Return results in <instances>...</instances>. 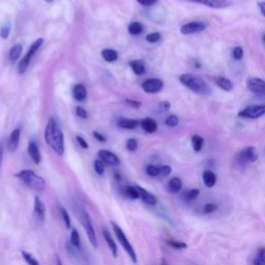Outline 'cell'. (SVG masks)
Instances as JSON below:
<instances>
[{
    "instance_id": "cell-17",
    "label": "cell",
    "mask_w": 265,
    "mask_h": 265,
    "mask_svg": "<svg viewBox=\"0 0 265 265\" xmlns=\"http://www.w3.org/2000/svg\"><path fill=\"white\" fill-rule=\"evenodd\" d=\"M27 152H28V155H29L31 160H32V162L34 164L39 165L41 163V161H42V155H41V153H40V148H39L38 144L34 142V141H30V142L28 143Z\"/></svg>"
},
{
    "instance_id": "cell-47",
    "label": "cell",
    "mask_w": 265,
    "mask_h": 265,
    "mask_svg": "<svg viewBox=\"0 0 265 265\" xmlns=\"http://www.w3.org/2000/svg\"><path fill=\"white\" fill-rule=\"evenodd\" d=\"M125 103L130 106V107L132 108H134V109H138L141 107V105H142V103L139 102V101H135V100H131V99H127L125 101Z\"/></svg>"
},
{
    "instance_id": "cell-13",
    "label": "cell",
    "mask_w": 265,
    "mask_h": 265,
    "mask_svg": "<svg viewBox=\"0 0 265 265\" xmlns=\"http://www.w3.org/2000/svg\"><path fill=\"white\" fill-rule=\"evenodd\" d=\"M189 1L199 3L211 8H217V10H220V8H226L232 4L230 0H189Z\"/></svg>"
},
{
    "instance_id": "cell-38",
    "label": "cell",
    "mask_w": 265,
    "mask_h": 265,
    "mask_svg": "<svg viewBox=\"0 0 265 265\" xmlns=\"http://www.w3.org/2000/svg\"><path fill=\"white\" fill-rule=\"evenodd\" d=\"M93 169L96 174L103 175L105 173V163L103 161H101L100 158L99 160H95L93 163Z\"/></svg>"
},
{
    "instance_id": "cell-41",
    "label": "cell",
    "mask_w": 265,
    "mask_h": 265,
    "mask_svg": "<svg viewBox=\"0 0 265 265\" xmlns=\"http://www.w3.org/2000/svg\"><path fill=\"white\" fill-rule=\"evenodd\" d=\"M137 147H138V142L136 139L131 138L127 141V149L129 150V152H135Z\"/></svg>"
},
{
    "instance_id": "cell-48",
    "label": "cell",
    "mask_w": 265,
    "mask_h": 265,
    "mask_svg": "<svg viewBox=\"0 0 265 265\" xmlns=\"http://www.w3.org/2000/svg\"><path fill=\"white\" fill-rule=\"evenodd\" d=\"M158 0H137V2L143 6H152L155 4Z\"/></svg>"
},
{
    "instance_id": "cell-26",
    "label": "cell",
    "mask_w": 265,
    "mask_h": 265,
    "mask_svg": "<svg viewBox=\"0 0 265 265\" xmlns=\"http://www.w3.org/2000/svg\"><path fill=\"white\" fill-rule=\"evenodd\" d=\"M121 191H122L123 196L131 200L139 199V193H138L136 185H126V187H123Z\"/></svg>"
},
{
    "instance_id": "cell-54",
    "label": "cell",
    "mask_w": 265,
    "mask_h": 265,
    "mask_svg": "<svg viewBox=\"0 0 265 265\" xmlns=\"http://www.w3.org/2000/svg\"><path fill=\"white\" fill-rule=\"evenodd\" d=\"M56 265H64L63 261L60 260V258H59V257H56Z\"/></svg>"
},
{
    "instance_id": "cell-5",
    "label": "cell",
    "mask_w": 265,
    "mask_h": 265,
    "mask_svg": "<svg viewBox=\"0 0 265 265\" xmlns=\"http://www.w3.org/2000/svg\"><path fill=\"white\" fill-rule=\"evenodd\" d=\"M111 225H112L113 232H114V234H115L118 243L122 246V249L125 250V252L129 255V257L131 258L132 263H137V254L135 252L134 246L132 245V243L128 240V237L125 234V232H123V230L120 228V226H118L116 223L112 222Z\"/></svg>"
},
{
    "instance_id": "cell-55",
    "label": "cell",
    "mask_w": 265,
    "mask_h": 265,
    "mask_svg": "<svg viewBox=\"0 0 265 265\" xmlns=\"http://www.w3.org/2000/svg\"><path fill=\"white\" fill-rule=\"evenodd\" d=\"M161 265H168V263H167V262H166L165 260H163V261H162V264H161Z\"/></svg>"
},
{
    "instance_id": "cell-36",
    "label": "cell",
    "mask_w": 265,
    "mask_h": 265,
    "mask_svg": "<svg viewBox=\"0 0 265 265\" xmlns=\"http://www.w3.org/2000/svg\"><path fill=\"white\" fill-rule=\"evenodd\" d=\"M59 211H60L61 219H63L64 223L66 225V228L69 229L70 228V217H69V215L67 213V210L64 206H60L59 207Z\"/></svg>"
},
{
    "instance_id": "cell-51",
    "label": "cell",
    "mask_w": 265,
    "mask_h": 265,
    "mask_svg": "<svg viewBox=\"0 0 265 265\" xmlns=\"http://www.w3.org/2000/svg\"><path fill=\"white\" fill-rule=\"evenodd\" d=\"M170 103L169 102H162L161 104H160V108L162 109V111H168V110H169L170 109Z\"/></svg>"
},
{
    "instance_id": "cell-7",
    "label": "cell",
    "mask_w": 265,
    "mask_h": 265,
    "mask_svg": "<svg viewBox=\"0 0 265 265\" xmlns=\"http://www.w3.org/2000/svg\"><path fill=\"white\" fill-rule=\"evenodd\" d=\"M257 160H258L257 149L253 146L243 148V150H241V152L237 154V155L235 157V161H236L237 165H240V166H245L248 164H252V163H255Z\"/></svg>"
},
{
    "instance_id": "cell-16",
    "label": "cell",
    "mask_w": 265,
    "mask_h": 265,
    "mask_svg": "<svg viewBox=\"0 0 265 265\" xmlns=\"http://www.w3.org/2000/svg\"><path fill=\"white\" fill-rule=\"evenodd\" d=\"M20 136H21L20 128H16L15 130H13L10 137H8V142H7V147L8 149H10V152L14 153L17 150L20 142Z\"/></svg>"
},
{
    "instance_id": "cell-56",
    "label": "cell",
    "mask_w": 265,
    "mask_h": 265,
    "mask_svg": "<svg viewBox=\"0 0 265 265\" xmlns=\"http://www.w3.org/2000/svg\"><path fill=\"white\" fill-rule=\"evenodd\" d=\"M46 1H47V2H49V3H51V2L53 1V0H46Z\"/></svg>"
},
{
    "instance_id": "cell-21",
    "label": "cell",
    "mask_w": 265,
    "mask_h": 265,
    "mask_svg": "<svg viewBox=\"0 0 265 265\" xmlns=\"http://www.w3.org/2000/svg\"><path fill=\"white\" fill-rule=\"evenodd\" d=\"M140 126L145 132H149V134H153V132H155L157 131L156 121L150 117H146L143 120H141Z\"/></svg>"
},
{
    "instance_id": "cell-29",
    "label": "cell",
    "mask_w": 265,
    "mask_h": 265,
    "mask_svg": "<svg viewBox=\"0 0 265 265\" xmlns=\"http://www.w3.org/2000/svg\"><path fill=\"white\" fill-rule=\"evenodd\" d=\"M22 45L20 44H16L10 50V60L12 63H16V61L20 58L22 54Z\"/></svg>"
},
{
    "instance_id": "cell-52",
    "label": "cell",
    "mask_w": 265,
    "mask_h": 265,
    "mask_svg": "<svg viewBox=\"0 0 265 265\" xmlns=\"http://www.w3.org/2000/svg\"><path fill=\"white\" fill-rule=\"evenodd\" d=\"M258 7H259L261 14L265 17V1L264 2H258Z\"/></svg>"
},
{
    "instance_id": "cell-40",
    "label": "cell",
    "mask_w": 265,
    "mask_h": 265,
    "mask_svg": "<svg viewBox=\"0 0 265 265\" xmlns=\"http://www.w3.org/2000/svg\"><path fill=\"white\" fill-rule=\"evenodd\" d=\"M178 122H179V119H178L177 116L170 115L169 117L166 119V126L170 127V128H174V127H176L178 125Z\"/></svg>"
},
{
    "instance_id": "cell-43",
    "label": "cell",
    "mask_w": 265,
    "mask_h": 265,
    "mask_svg": "<svg viewBox=\"0 0 265 265\" xmlns=\"http://www.w3.org/2000/svg\"><path fill=\"white\" fill-rule=\"evenodd\" d=\"M232 56L235 60H241L243 57V50L242 47H235L232 52Z\"/></svg>"
},
{
    "instance_id": "cell-9",
    "label": "cell",
    "mask_w": 265,
    "mask_h": 265,
    "mask_svg": "<svg viewBox=\"0 0 265 265\" xmlns=\"http://www.w3.org/2000/svg\"><path fill=\"white\" fill-rule=\"evenodd\" d=\"M246 88L257 95H261L265 93V81L261 78H249L245 82Z\"/></svg>"
},
{
    "instance_id": "cell-49",
    "label": "cell",
    "mask_w": 265,
    "mask_h": 265,
    "mask_svg": "<svg viewBox=\"0 0 265 265\" xmlns=\"http://www.w3.org/2000/svg\"><path fill=\"white\" fill-rule=\"evenodd\" d=\"M76 139H77V142L79 143V145H80L82 148L87 149L88 147H89V145H88V143L86 142V140L82 136H77Z\"/></svg>"
},
{
    "instance_id": "cell-57",
    "label": "cell",
    "mask_w": 265,
    "mask_h": 265,
    "mask_svg": "<svg viewBox=\"0 0 265 265\" xmlns=\"http://www.w3.org/2000/svg\"><path fill=\"white\" fill-rule=\"evenodd\" d=\"M263 42H264V44H265V34L263 35Z\"/></svg>"
},
{
    "instance_id": "cell-2",
    "label": "cell",
    "mask_w": 265,
    "mask_h": 265,
    "mask_svg": "<svg viewBox=\"0 0 265 265\" xmlns=\"http://www.w3.org/2000/svg\"><path fill=\"white\" fill-rule=\"evenodd\" d=\"M75 210L78 219L80 220V222L84 228L85 233L88 237V241L91 243V245L93 248H98L99 243H98V238H96V234H95V230L94 227L92 224V220L89 216V214L87 213V210L84 208V206H82L80 203H76L75 204Z\"/></svg>"
},
{
    "instance_id": "cell-3",
    "label": "cell",
    "mask_w": 265,
    "mask_h": 265,
    "mask_svg": "<svg viewBox=\"0 0 265 265\" xmlns=\"http://www.w3.org/2000/svg\"><path fill=\"white\" fill-rule=\"evenodd\" d=\"M179 81L185 87L201 95H209L211 93L210 87L205 82L204 79L194 74H182L179 76Z\"/></svg>"
},
{
    "instance_id": "cell-28",
    "label": "cell",
    "mask_w": 265,
    "mask_h": 265,
    "mask_svg": "<svg viewBox=\"0 0 265 265\" xmlns=\"http://www.w3.org/2000/svg\"><path fill=\"white\" fill-rule=\"evenodd\" d=\"M102 57L107 63H114L118 59V53L113 49H105L102 51Z\"/></svg>"
},
{
    "instance_id": "cell-33",
    "label": "cell",
    "mask_w": 265,
    "mask_h": 265,
    "mask_svg": "<svg viewBox=\"0 0 265 265\" xmlns=\"http://www.w3.org/2000/svg\"><path fill=\"white\" fill-rule=\"evenodd\" d=\"M200 195V191L198 189H192L183 193V199L185 201H193L195 200Z\"/></svg>"
},
{
    "instance_id": "cell-6",
    "label": "cell",
    "mask_w": 265,
    "mask_h": 265,
    "mask_svg": "<svg viewBox=\"0 0 265 265\" xmlns=\"http://www.w3.org/2000/svg\"><path fill=\"white\" fill-rule=\"evenodd\" d=\"M43 44H44V39H42V38L35 40L31 44L29 50L27 51V53H26L25 56L21 59L19 65H18V73L24 74L26 72V69H27V67H28V66L30 64V61H31V58L34 56L35 53L38 52V50L42 47Z\"/></svg>"
},
{
    "instance_id": "cell-4",
    "label": "cell",
    "mask_w": 265,
    "mask_h": 265,
    "mask_svg": "<svg viewBox=\"0 0 265 265\" xmlns=\"http://www.w3.org/2000/svg\"><path fill=\"white\" fill-rule=\"evenodd\" d=\"M16 177L19 178L25 185L35 192H42L46 189V181L34 171L25 169L16 174Z\"/></svg>"
},
{
    "instance_id": "cell-12",
    "label": "cell",
    "mask_w": 265,
    "mask_h": 265,
    "mask_svg": "<svg viewBox=\"0 0 265 265\" xmlns=\"http://www.w3.org/2000/svg\"><path fill=\"white\" fill-rule=\"evenodd\" d=\"M205 28H206L205 23L195 21V22H190L187 24H183L180 27V32L184 35H188V34L201 32L203 30H205Z\"/></svg>"
},
{
    "instance_id": "cell-30",
    "label": "cell",
    "mask_w": 265,
    "mask_h": 265,
    "mask_svg": "<svg viewBox=\"0 0 265 265\" xmlns=\"http://www.w3.org/2000/svg\"><path fill=\"white\" fill-rule=\"evenodd\" d=\"M203 145H204V139H203L201 136L194 135L192 137V146H193L194 152L200 153L203 148Z\"/></svg>"
},
{
    "instance_id": "cell-45",
    "label": "cell",
    "mask_w": 265,
    "mask_h": 265,
    "mask_svg": "<svg viewBox=\"0 0 265 265\" xmlns=\"http://www.w3.org/2000/svg\"><path fill=\"white\" fill-rule=\"evenodd\" d=\"M218 209V206L214 203H208L204 207H203V213L204 214H213Z\"/></svg>"
},
{
    "instance_id": "cell-23",
    "label": "cell",
    "mask_w": 265,
    "mask_h": 265,
    "mask_svg": "<svg viewBox=\"0 0 265 265\" xmlns=\"http://www.w3.org/2000/svg\"><path fill=\"white\" fill-rule=\"evenodd\" d=\"M181 188H182V180L179 177H177V176L172 177L169 181H168L167 189L172 194L178 193L181 190Z\"/></svg>"
},
{
    "instance_id": "cell-42",
    "label": "cell",
    "mask_w": 265,
    "mask_h": 265,
    "mask_svg": "<svg viewBox=\"0 0 265 265\" xmlns=\"http://www.w3.org/2000/svg\"><path fill=\"white\" fill-rule=\"evenodd\" d=\"M10 32H11V25L7 23L4 26H2L1 30H0V37H1L3 40H6L8 38V35H10Z\"/></svg>"
},
{
    "instance_id": "cell-10",
    "label": "cell",
    "mask_w": 265,
    "mask_h": 265,
    "mask_svg": "<svg viewBox=\"0 0 265 265\" xmlns=\"http://www.w3.org/2000/svg\"><path fill=\"white\" fill-rule=\"evenodd\" d=\"M141 86H142V89L147 93H156L163 89L164 82L161 79L150 78L145 80Z\"/></svg>"
},
{
    "instance_id": "cell-1",
    "label": "cell",
    "mask_w": 265,
    "mask_h": 265,
    "mask_svg": "<svg viewBox=\"0 0 265 265\" xmlns=\"http://www.w3.org/2000/svg\"><path fill=\"white\" fill-rule=\"evenodd\" d=\"M45 140L50 148L59 156L65 154V136L54 118H50L45 129Z\"/></svg>"
},
{
    "instance_id": "cell-22",
    "label": "cell",
    "mask_w": 265,
    "mask_h": 265,
    "mask_svg": "<svg viewBox=\"0 0 265 265\" xmlns=\"http://www.w3.org/2000/svg\"><path fill=\"white\" fill-rule=\"evenodd\" d=\"M130 66L137 76H142L146 72V66L142 60H132L130 63Z\"/></svg>"
},
{
    "instance_id": "cell-8",
    "label": "cell",
    "mask_w": 265,
    "mask_h": 265,
    "mask_svg": "<svg viewBox=\"0 0 265 265\" xmlns=\"http://www.w3.org/2000/svg\"><path fill=\"white\" fill-rule=\"evenodd\" d=\"M265 115V104L251 105L238 112V116L246 119H257Z\"/></svg>"
},
{
    "instance_id": "cell-31",
    "label": "cell",
    "mask_w": 265,
    "mask_h": 265,
    "mask_svg": "<svg viewBox=\"0 0 265 265\" xmlns=\"http://www.w3.org/2000/svg\"><path fill=\"white\" fill-rule=\"evenodd\" d=\"M146 174L150 177H157V176L161 175V169L160 166H155V165H147L145 168Z\"/></svg>"
},
{
    "instance_id": "cell-50",
    "label": "cell",
    "mask_w": 265,
    "mask_h": 265,
    "mask_svg": "<svg viewBox=\"0 0 265 265\" xmlns=\"http://www.w3.org/2000/svg\"><path fill=\"white\" fill-rule=\"evenodd\" d=\"M92 135L96 140H99L100 142H106V138L102 134H100L99 132H93Z\"/></svg>"
},
{
    "instance_id": "cell-20",
    "label": "cell",
    "mask_w": 265,
    "mask_h": 265,
    "mask_svg": "<svg viewBox=\"0 0 265 265\" xmlns=\"http://www.w3.org/2000/svg\"><path fill=\"white\" fill-rule=\"evenodd\" d=\"M73 96L78 102H83L87 98V90L83 84H76L73 87Z\"/></svg>"
},
{
    "instance_id": "cell-19",
    "label": "cell",
    "mask_w": 265,
    "mask_h": 265,
    "mask_svg": "<svg viewBox=\"0 0 265 265\" xmlns=\"http://www.w3.org/2000/svg\"><path fill=\"white\" fill-rule=\"evenodd\" d=\"M139 121L136 119H132V118H125L121 117L117 120V127L120 129H125V130H135L139 127Z\"/></svg>"
},
{
    "instance_id": "cell-27",
    "label": "cell",
    "mask_w": 265,
    "mask_h": 265,
    "mask_svg": "<svg viewBox=\"0 0 265 265\" xmlns=\"http://www.w3.org/2000/svg\"><path fill=\"white\" fill-rule=\"evenodd\" d=\"M216 84L225 91H231L233 89V83L225 77H218L216 79Z\"/></svg>"
},
{
    "instance_id": "cell-15",
    "label": "cell",
    "mask_w": 265,
    "mask_h": 265,
    "mask_svg": "<svg viewBox=\"0 0 265 265\" xmlns=\"http://www.w3.org/2000/svg\"><path fill=\"white\" fill-rule=\"evenodd\" d=\"M136 188L138 190L139 193V198L142 200L144 203H146L147 205L149 206H155L156 205V198L155 195H153L152 193H149L147 190H145L144 188L140 187V185H136Z\"/></svg>"
},
{
    "instance_id": "cell-25",
    "label": "cell",
    "mask_w": 265,
    "mask_h": 265,
    "mask_svg": "<svg viewBox=\"0 0 265 265\" xmlns=\"http://www.w3.org/2000/svg\"><path fill=\"white\" fill-rule=\"evenodd\" d=\"M68 243L70 245H73L77 250H83L80 234H79V232L76 230V229H72V231H70V237H69Z\"/></svg>"
},
{
    "instance_id": "cell-34",
    "label": "cell",
    "mask_w": 265,
    "mask_h": 265,
    "mask_svg": "<svg viewBox=\"0 0 265 265\" xmlns=\"http://www.w3.org/2000/svg\"><path fill=\"white\" fill-rule=\"evenodd\" d=\"M21 254H22V257H23L24 261L28 265H41L40 262L34 258V256L32 254H30L28 252H25V251H22Z\"/></svg>"
},
{
    "instance_id": "cell-37",
    "label": "cell",
    "mask_w": 265,
    "mask_h": 265,
    "mask_svg": "<svg viewBox=\"0 0 265 265\" xmlns=\"http://www.w3.org/2000/svg\"><path fill=\"white\" fill-rule=\"evenodd\" d=\"M167 244L169 246H171L172 249H175V250H183V249L188 248L187 243H184L182 242H178V241H173V240L167 241Z\"/></svg>"
},
{
    "instance_id": "cell-11",
    "label": "cell",
    "mask_w": 265,
    "mask_h": 265,
    "mask_svg": "<svg viewBox=\"0 0 265 265\" xmlns=\"http://www.w3.org/2000/svg\"><path fill=\"white\" fill-rule=\"evenodd\" d=\"M98 155H99V158L101 161H103L105 164H107L109 166L116 167V166L120 165L119 157L114 153L110 152V150L101 149L100 152L98 153Z\"/></svg>"
},
{
    "instance_id": "cell-39",
    "label": "cell",
    "mask_w": 265,
    "mask_h": 265,
    "mask_svg": "<svg viewBox=\"0 0 265 265\" xmlns=\"http://www.w3.org/2000/svg\"><path fill=\"white\" fill-rule=\"evenodd\" d=\"M146 41L150 44H155L156 42H158L161 40V34L158 32H153V33H149L146 35Z\"/></svg>"
},
{
    "instance_id": "cell-24",
    "label": "cell",
    "mask_w": 265,
    "mask_h": 265,
    "mask_svg": "<svg viewBox=\"0 0 265 265\" xmlns=\"http://www.w3.org/2000/svg\"><path fill=\"white\" fill-rule=\"evenodd\" d=\"M203 182H204L205 187L207 188H213L217 183V175L210 170H206L203 172Z\"/></svg>"
},
{
    "instance_id": "cell-44",
    "label": "cell",
    "mask_w": 265,
    "mask_h": 265,
    "mask_svg": "<svg viewBox=\"0 0 265 265\" xmlns=\"http://www.w3.org/2000/svg\"><path fill=\"white\" fill-rule=\"evenodd\" d=\"M76 114L82 119H87L88 118L87 111L83 107H81V106H77V107H76Z\"/></svg>"
},
{
    "instance_id": "cell-53",
    "label": "cell",
    "mask_w": 265,
    "mask_h": 265,
    "mask_svg": "<svg viewBox=\"0 0 265 265\" xmlns=\"http://www.w3.org/2000/svg\"><path fill=\"white\" fill-rule=\"evenodd\" d=\"M2 160H3V148L2 145L0 144V166L2 164Z\"/></svg>"
},
{
    "instance_id": "cell-35",
    "label": "cell",
    "mask_w": 265,
    "mask_h": 265,
    "mask_svg": "<svg viewBox=\"0 0 265 265\" xmlns=\"http://www.w3.org/2000/svg\"><path fill=\"white\" fill-rule=\"evenodd\" d=\"M253 265H265V248H261L254 259Z\"/></svg>"
},
{
    "instance_id": "cell-46",
    "label": "cell",
    "mask_w": 265,
    "mask_h": 265,
    "mask_svg": "<svg viewBox=\"0 0 265 265\" xmlns=\"http://www.w3.org/2000/svg\"><path fill=\"white\" fill-rule=\"evenodd\" d=\"M160 169H161V175L160 176H163V177H166V176L170 175L171 172H172L171 167L168 166V165H162V166H160Z\"/></svg>"
},
{
    "instance_id": "cell-32",
    "label": "cell",
    "mask_w": 265,
    "mask_h": 265,
    "mask_svg": "<svg viewBox=\"0 0 265 265\" xmlns=\"http://www.w3.org/2000/svg\"><path fill=\"white\" fill-rule=\"evenodd\" d=\"M143 31V26L139 22H132L129 26V32L132 35H139Z\"/></svg>"
},
{
    "instance_id": "cell-18",
    "label": "cell",
    "mask_w": 265,
    "mask_h": 265,
    "mask_svg": "<svg viewBox=\"0 0 265 265\" xmlns=\"http://www.w3.org/2000/svg\"><path fill=\"white\" fill-rule=\"evenodd\" d=\"M103 237H104V241L106 242V243H107L110 252L112 253L113 257L116 258L117 257V253H118L117 245H116V243L114 242L111 233L107 230V229H104V230H103Z\"/></svg>"
},
{
    "instance_id": "cell-14",
    "label": "cell",
    "mask_w": 265,
    "mask_h": 265,
    "mask_svg": "<svg viewBox=\"0 0 265 265\" xmlns=\"http://www.w3.org/2000/svg\"><path fill=\"white\" fill-rule=\"evenodd\" d=\"M33 214L35 218L38 219L39 222L44 223V221H45V218H46V205H45V203L42 201V199L38 196L34 197Z\"/></svg>"
}]
</instances>
